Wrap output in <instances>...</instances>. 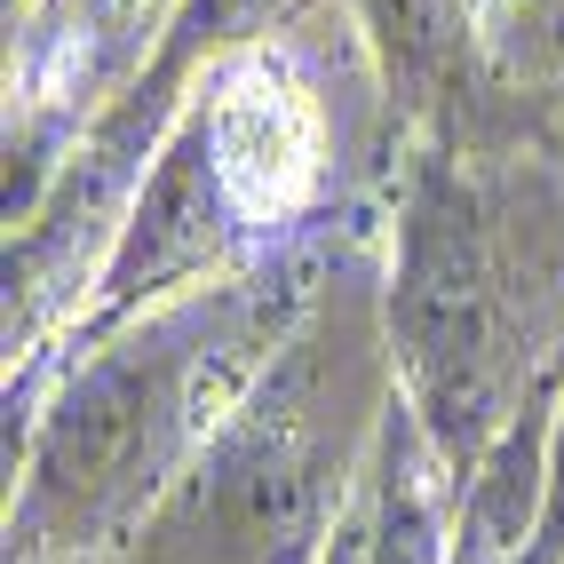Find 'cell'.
Masks as SVG:
<instances>
[{"label":"cell","mask_w":564,"mask_h":564,"mask_svg":"<svg viewBox=\"0 0 564 564\" xmlns=\"http://www.w3.org/2000/svg\"><path fill=\"white\" fill-rule=\"evenodd\" d=\"M390 398L382 286H358L334 262L271 366L152 509L128 564H318L373 477Z\"/></svg>","instance_id":"cell-3"},{"label":"cell","mask_w":564,"mask_h":564,"mask_svg":"<svg viewBox=\"0 0 564 564\" xmlns=\"http://www.w3.org/2000/svg\"><path fill=\"white\" fill-rule=\"evenodd\" d=\"M326 271L311 247H271L72 350L9 454V564L135 549Z\"/></svg>","instance_id":"cell-1"},{"label":"cell","mask_w":564,"mask_h":564,"mask_svg":"<svg viewBox=\"0 0 564 564\" xmlns=\"http://www.w3.org/2000/svg\"><path fill=\"white\" fill-rule=\"evenodd\" d=\"M382 326L398 390L462 485L524 405L564 390V192L541 167L413 152Z\"/></svg>","instance_id":"cell-2"},{"label":"cell","mask_w":564,"mask_h":564,"mask_svg":"<svg viewBox=\"0 0 564 564\" xmlns=\"http://www.w3.org/2000/svg\"><path fill=\"white\" fill-rule=\"evenodd\" d=\"M120 556H128V549H111V556H72V564H120Z\"/></svg>","instance_id":"cell-7"},{"label":"cell","mask_w":564,"mask_h":564,"mask_svg":"<svg viewBox=\"0 0 564 564\" xmlns=\"http://www.w3.org/2000/svg\"><path fill=\"white\" fill-rule=\"evenodd\" d=\"M477 48L501 80H564V0H477Z\"/></svg>","instance_id":"cell-5"},{"label":"cell","mask_w":564,"mask_h":564,"mask_svg":"<svg viewBox=\"0 0 564 564\" xmlns=\"http://www.w3.org/2000/svg\"><path fill=\"white\" fill-rule=\"evenodd\" d=\"M318 564H373V524H366V501L334 524V541H326V556Z\"/></svg>","instance_id":"cell-6"},{"label":"cell","mask_w":564,"mask_h":564,"mask_svg":"<svg viewBox=\"0 0 564 564\" xmlns=\"http://www.w3.org/2000/svg\"><path fill=\"white\" fill-rule=\"evenodd\" d=\"M17 17H24V0H9V32H17Z\"/></svg>","instance_id":"cell-8"},{"label":"cell","mask_w":564,"mask_h":564,"mask_svg":"<svg viewBox=\"0 0 564 564\" xmlns=\"http://www.w3.org/2000/svg\"><path fill=\"white\" fill-rule=\"evenodd\" d=\"M366 64L413 120H445L477 56V0H350Z\"/></svg>","instance_id":"cell-4"}]
</instances>
